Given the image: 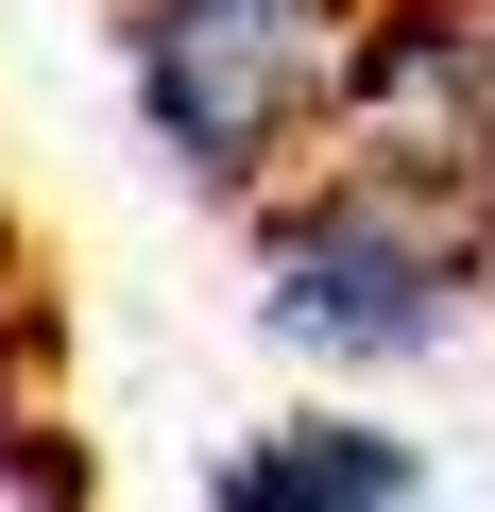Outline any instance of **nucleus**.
Masks as SVG:
<instances>
[{
    "instance_id": "1",
    "label": "nucleus",
    "mask_w": 495,
    "mask_h": 512,
    "mask_svg": "<svg viewBox=\"0 0 495 512\" xmlns=\"http://www.w3.org/2000/svg\"><path fill=\"white\" fill-rule=\"evenodd\" d=\"M359 18L376 0H120V86H137V137L171 154V188H205L239 222L308 188Z\"/></svg>"
},
{
    "instance_id": "2",
    "label": "nucleus",
    "mask_w": 495,
    "mask_h": 512,
    "mask_svg": "<svg viewBox=\"0 0 495 512\" xmlns=\"http://www.w3.org/2000/svg\"><path fill=\"white\" fill-rule=\"evenodd\" d=\"M495 274V222L478 205H427L393 171H308L257 205V325L308 359V376H410L461 342Z\"/></svg>"
},
{
    "instance_id": "3",
    "label": "nucleus",
    "mask_w": 495,
    "mask_h": 512,
    "mask_svg": "<svg viewBox=\"0 0 495 512\" xmlns=\"http://www.w3.org/2000/svg\"><path fill=\"white\" fill-rule=\"evenodd\" d=\"M325 171H393V188L495 222V0H376L342 120H325Z\"/></svg>"
},
{
    "instance_id": "4",
    "label": "nucleus",
    "mask_w": 495,
    "mask_h": 512,
    "mask_svg": "<svg viewBox=\"0 0 495 512\" xmlns=\"http://www.w3.org/2000/svg\"><path fill=\"white\" fill-rule=\"evenodd\" d=\"M205 512H427V461L393 427H359V410H308V427H257V444H239L205 478Z\"/></svg>"
}]
</instances>
